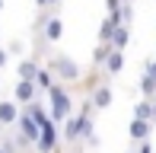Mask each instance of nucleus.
<instances>
[{
	"mask_svg": "<svg viewBox=\"0 0 156 153\" xmlns=\"http://www.w3.org/2000/svg\"><path fill=\"white\" fill-rule=\"evenodd\" d=\"M54 83H58V76H54V70H51V67H38V76H35V86L48 93V89H51Z\"/></svg>",
	"mask_w": 156,
	"mask_h": 153,
	"instance_id": "12",
	"label": "nucleus"
},
{
	"mask_svg": "<svg viewBox=\"0 0 156 153\" xmlns=\"http://www.w3.org/2000/svg\"><path fill=\"white\" fill-rule=\"evenodd\" d=\"M48 115H51L54 124H64L70 115H73V96L64 83H54L48 89Z\"/></svg>",
	"mask_w": 156,
	"mask_h": 153,
	"instance_id": "1",
	"label": "nucleus"
},
{
	"mask_svg": "<svg viewBox=\"0 0 156 153\" xmlns=\"http://www.w3.org/2000/svg\"><path fill=\"white\" fill-rule=\"evenodd\" d=\"M108 51H112V45H102V41H99V48L93 51V64H96V67H102V64H105V58H108Z\"/></svg>",
	"mask_w": 156,
	"mask_h": 153,
	"instance_id": "17",
	"label": "nucleus"
},
{
	"mask_svg": "<svg viewBox=\"0 0 156 153\" xmlns=\"http://www.w3.org/2000/svg\"><path fill=\"white\" fill-rule=\"evenodd\" d=\"M58 144H61L58 124H54V121L41 124V137H38V144H35V150H38V153H54V150H58Z\"/></svg>",
	"mask_w": 156,
	"mask_h": 153,
	"instance_id": "4",
	"label": "nucleus"
},
{
	"mask_svg": "<svg viewBox=\"0 0 156 153\" xmlns=\"http://www.w3.org/2000/svg\"><path fill=\"white\" fill-rule=\"evenodd\" d=\"M35 6H48V0H35Z\"/></svg>",
	"mask_w": 156,
	"mask_h": 153,
	"instance_id": "20",
	"label": "nucleus"
},
{
	"mask_svg": "<svg viewBox=\"0 0 156 153\" xmlns=\"http://www.w3.org/2000/svg\"><path fill=\"white\" fill-rule=\"evenodd\" d=\"M153 128H156V121H153Z\"/></svg>",
	"mask_w": 156,
	"mask_h": 153,
	"instance_id": "23",
	"label": "nucleus"
},
{
	"mask_svg": "<svg viewBox=\"0 0 156 153\" xmlns=\"http://www.w3.org/2000/svg\"><path fill=\"white\" fill-rule=\"evenodd\" d=\"M0 10H3V0H0Z\"/></svg>",
	"mask_w": 156,
	"mask_h": 153,
	"instance_id": "22",
	"label": "nucleus"
},
{
	"mask_svg": "<svg viewBox=\"0 0 156 153\" xmlns=\"http://www.w3.org/2000/svg\"><path fill=\"white\" fill-rule=\"evenodd\" d=\"M19 112H23V109H19L16 102H0V128H16Z\"/></svg>",
	"mask_w": 156,
	"mask_h": 153,
	"instance_id": "9",
	"label": "nucleus"
},
{
	"mask_svg": "<svg viewBox=\"0 0 156 153\" xmlns=\"http://www.w3.org/2000/svg\"><path fill=\"white\" fill-rule=\"evenodd\" d=\"M89 134H96V131H93V118H89V115H70L67 121H64V131H61V137L67 144H76L80 137L86 141Z\"/></svg>",
	"mask_w": 156,
	"mask_h": 153,
	"instance_id": "3",
	"label": "nucleus"
},
{
	"mask_svg": "<svg viewBox=\"0 0 156 153\" xmlns=\"http://www.w3.org/2000/svg\"><path fill=\"white\" fill-rule=\"evenodd\" d=\"M38 23H41V35H45L48 45L61 41V35H64V23H61V16H41Z\"/></svg>",
	"mask_w": 156,
	"mask_h": 153,
	"instance_id": "6",
	"label": "nucleus"
},
{
	"mask_svg": "<svg viewBox=\"0 0 156 153\" xmlns=\"http://www.w3.org/2000/svg\"><path fill=\"white\" fill-rule=\"evenodd\" d=\"M16 73H19V80H32L35 83V76H38V64H35V61H19Z\"/></svg>",
	"mask_w": 156,
	"mask_h": 153,
	"instance_id": "16",
	"label": "nucleus"
},
{
	"mask_svg": "<svg viewBox=\"0 0 156 153\" xmlns=\"http://www.w3.org/2000/svg\"><path fill=\"white\" fill-rule=\"evenodd\" d=\"M0 153H6V150H0Z\"/></svg>",
	"mask_w": 156,
	"mask_h": 153,
	"instance_id": "24",
	"label": "nucleus"
},
{
	"mask_svg": "<svg viewBox=\"0 0 156 153\" xmlns=\"http://www.w3.org/2000/svg\"><path fill=\"white\" fill-rule=\"evenodd\" d=\"M16 128H19V134H23L26 141L32 144V147L38 144V137H41V124H38V121H35V118L29 115V109H23V112H19V121H16Z\"/></svg>",
	"mask_w": 156,
	"mask_h": 153,
	"instance_id": "5",
	"label": "nucleus"
},
{
	"mask_svg": "<svg viewBox=\"0 0 156 153\" xmlns=\"http://www.w3.org/2000/svg\"><path fill=\"white\" fill-rule=\"evenodd\" d=\"M35 93H38V86H35L32 80H16V86H13V99L23 102V105L35 102Z\"/></svg>",
	"mask_w": 156,
	"mask_h": 153,
	"instance_id": "7",
	"label": "nucleus"
},
{
	"mask_svg": "<svg viewBox=\"0 0 156 153\" xmlns=\"http://www.w3.org/2000/svg\"><path fill=\"white\" fill-rule=\"evenodd\" d=\"M153 102H156V96H153Z\"/></svg>",
	"mask_w": 156,
	"mask_h": 153,
	"instance_id": "25",
	"label": "nucleus"
},
{
	"mask_svg": "<svg viewBox=\"0 0 156 153\" xmlns=\"http://www.w3.org/2000/svg\"><path fill=\"white\" fill-rule=\"evenodd\" d=\"M115 29H118V19H115V16L102 19V26H99V41H102V45H108L112 35H115Z\"/></svg>",
	"mask_w": 156,
	"mask_h": 153,
	"instance_id": "13",
	"label": "nucleus"
},
{
	"mask_svg": "<svg viewBox=\"0 0 156 153\" xmlns=\"http://www.w3.org/2000/svg\"><path fill=\"white\" fill-rule=\"evenodd\" d=\"M115 19H118V26H127V29H131V23H134V6H131V0H121Z\"/></svg>",
	"mask_w": 156,
	"mask_h": 153,
	"instance_id": "14",
	"label": "nucleus"
},
{
	"mask_svg": "<svg viewBox=\"0 0 156 153\" xmlns=\"http://www.w3.org/2000/svg\"><path fill=\"white\" fill-rule=\"evenodd\" d=\"M6 61H10V54H6L3 48H0V70H3V67H6Z\"/></svg>",
	"mask_w": 156,
	"mask_h": 153,
	"instance_id": "18",
	"label": "nucleus"
},
{
	"mask_svg": "<svg viewBox=\"0 0 156 153\" xmlns=\"http://www.w3.org/2000/svg\"><path fill=\"white\" fill-rule=\"evenodd\" d=\"M89 99H93V105H96V109H102V112H105V109L112 105V99H115V96H112V89L102 83V86H96V89H93V96H89Z\"/></svg>",
	"mask_w": 156,
	"mask_h": 153,
	"instance_id": "11",
	"label": "nucleus"
},
{
	"mask_svg": "<svg viewBox=\"0 0 156 153\" xmlns=\"http://www.w3.org/2000/svg\"><path fill=\"white\" fill-rule=\"evenodd\" d=\"M58 3H61V0H48V6H58Z\"/></svg>",
	"mask_w": 156,
	"mask_h": 153,
	"instance_id": "21",
	"label": "nucleus"
},
{
	"mask_svg": "<svg viewBox=\"0 0 156 153\" xmlns=\"http://www.w3.org/2000/svg\"><path fill=\"white\" fill-rule=\"evenodd\" d=\"M48 67L54 70V76H58V83H80V64H76L70 54H54L51 61H48Z\"/></svg>",
	"mask_w": 156,
	"mask_h": 153,
	"instance_id": "2",
	"label": "nucleus"
},
{
	"mask_svg": "<svg viewBox=\"0 0 156 153\" xmlns=\"http://www.w3.org/2000/svg\"><path fill=\"white\" fill-rule=\"evenodd\" d=\"M102 67H105V73H108V76H118V73L124 70V51H118V48H112Z\"/></svg>",
	"mask_w": 156,
	"mask_h": 153,
	"instance_id": "10",
	"label": "nucleus"
},
{
	"mask_svg": "<svg viewBox=\"0 0 156 153\" xmlns=\"http://www.w3.org/2000/svg\"><path fill=\"white\" fill-rule=\"evenodd\" d=\"M137 153H156V150H153V147H150V144H147V141H144V144H140V150H137Z\"/></svg>",
	"mask_w": 156,
	"mask_h": 153,
	"instance_id": "19",
	"label": "nucleus"
},
{
	"mask_svg": "<svg viewBox=\"0 0 156 153\" xmlns=\"http://www.w3.org/2000/svg\"><path fill=\"white\" fill-rule=\"evenodd\" d=\"M127 41H131V29H127V26H118L108 45H112V48H118V51H124V48H127Z\"/></svg>",
	"mask_w": 156,
	"mask_h": 153,
	"instance_id": "15",
	"label": "nucleus"
},
{
	"mask_svg": "<svg viewBox=\"0 0 156 153\" xmlns=\"http://www.w3.org/2000/svg\"><path fill=\"white\" fill-rule=\"evenodd\" d=\"M150 131H153V121H144V118H131V124H127V134L137 144H144L150 137Z\"/></svg>",
	"mask_w": 156,
	"mask_h": 153,
	"instance_id": "8",
	"label": "nucleus"
}]
</instances>
